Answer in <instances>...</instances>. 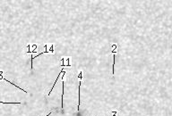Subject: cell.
<instances>
[{"mask_svg":"<svg viewBox=\"0 0 172 116\" xmlns=\"http://www.w3.org/2000/svg\"><path fill=\"white\" fill-rule=\"evenodd\" d=\"M52 114V112H50L49 114H47V115H46V116H49V115H50V114Z\"/></svg>","mask_w":172,"mask_h":116,"instance_id":"obj_2","label":"cell"},{"mask_svg":"<svg viewBox=\"0 0 172 116\" xmlns=\"http://www.w3.org/2000/svg\"><path fill=\"white\" fill-rule=\"evenodd\" d=\"M64 68H65V67H63V68H62L61 71H60V72H59V74L57 75V80H56V82L54 83L53 87H52V88H51V89H50V91H49V93H48V96H50V93H51V92H52V90L54 89L55 86H56V84H57V80H58V78H59V76H60V75H61L62 73H64V72H65V69H64Z\"/></svg>","mask_w":172,"mask_h":116,"instance_id":"obj_1","label":"cell"}]
</instances>
